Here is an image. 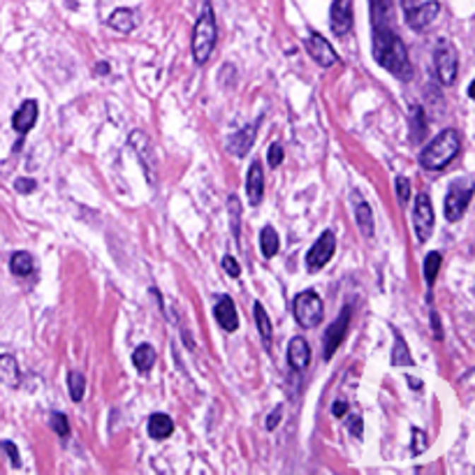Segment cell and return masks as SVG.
<instances>
[{"label": "cell", "mask_w": 475, "mask_h": 475, "mask_svg": "<svg viewBox=\"0 0 475 475\" xmlns=\"http://www.w3.org/2000/svg\"><path fill=\"white\" fill-rule=\"evenodd\" d=\"M373 58L397 79L408 81L413 77V65L408 58V49L404 40L397 35L392 26L373 28Z\"/></svg>", "instance_id": "1"}, {"label": "cell", "mask_w": 475, "mask_h": 475, "mask_svg": "<svg viewBox=\"0 0 475 475\" xmlns=\"http://www.w3.org/2000/svg\"><path fill=\"white\" fill-rule=\"evenodd\" d=\"M459 148H462L459 132H457L455 128H447L422 148L420 165L429 172H438V170L447 168V165L455 160L457 153H459Z\"/></svg>", "instance_id": "2"}, {"label": "cell", "mask_w": 475, "mask_h": 475, "mask_svg": "<svg viewBox=\"0 0 475 475\" xmlns=\"http://www.w3.org/2000/svg\"><path fill=\"white\" fill-rule=\"evenodd\" d=\"M216 40H218V26H216V16L209 3H204V10L199 14V19L195 23L193 30V58L204 65L213 54Z\"/></svg>", "instance_id": "3"}, {"label": "cell", "mask_w": 475, "mask_h": 475, "mask_svg": "<svg viewBox=\"0 0 475 475\" xmlns=\"http://www.w3.org/2000/svg\"><path fill=\"white\" fill-rule=\"evenodd\" d=\"M473 193H475V179L464 177V179H457L450 183L447 197H445V218L450 223H457L462 218L466 206L471 204Z\"/></svg>", "instance_id": "4"}, {"label": "cell", "mask_w": 475, "mask_h": 475, "mask_svg": "<svg viewBox=\"0 0 475 475\" xmlns=\"http://www.w3.org/2000/svg\"><path fill=\"white\" fill-rule=\"evenodd\" d=\"M293 311H295V320L306 329L318 327L322 322V315H324L322 299L315 295L313 290H304V293H299L295 297Z\"/></svg>", "instance_id": "5"}, {"label": "cell", "mask_w": 475, "mask_h": 475, "mask_svg": "<svg viewBox=\"0 0 475 475\" xmlns=\"http://www.w3.org/2000/svg\"><path fill=\"white\" fill-rule=\"evenodd\" d=\"M433 63H436V72L440 84L452 86L457 79V72H459V56H457V49L447 42V40H440L436 47V54H433Z\"/></svg>", "instance_id": "6"}, {"label": "cell", "mask_w": 475, "mask_h": 475, "mask_svg": "<svg viewBox=\"0 0 475 475\" xmlns=\"http://www.w3.org/2000/svg\"><path fill=\"white\" fill-rule=\"evenodd\" d=\"M336 251V235L332 230H324L320 239L311 246V251L306 255L308 271H320L324 264L332 260V255Z\"/></svg>", "instance_id": "7"}, {"label": "cell", "mask_w": 475, "mask_h": 475, "mask_svg": "<svg viewBox=\"0 0 475 475\" xmlns=\"http://www.w3.org/2000/svg\"><path fill=\"white\" fill-rule=\"evenodd\" d=\"M413 223H415V232H418V239L429 241L431 232H433V206L427 193H420L415 197V209H413Z\"/></svg>", "instance_id": "8"}, {"label": "cell", "mask_w": 475, "mask_h": 475, "mask_svg": "<svg viewBox=\"0 0 475 475\" xmlns=\"http://www.w3.org/2000/svg\"><path fill=\"white\" fill-rule=\"evenodd\" d=\"M348 324H350V308L346 306L344 311L339 313V318L329 324V329L324 332V350H322L324 360H332V357H334V353L339 350V346L344 344L346 332H348Z\"/></svg>", "instance_id": "9"}, {"label": "cell", "mask_w": 475, "mask_h": 475, "mask_svg": "<svg viewBox=\"0 0 475 475\" xmlns=\"http://www.w3.org/2000/svg\"><path fill=\"white\" fill-rule=\"evenodd\" d=\"M306 52L315 63L320 65V68H332V65L339 63V54L332 49V45L320 35V33H311V35H308Z\"/></svg>", "instance_id": "10"}, {"label": "cell", "mask_w": 475, "mask_h": 475, "mask_svg": "<svg viewBox=\"0 0 475 475\" xmlns=\"http://www.w3.org/2000/svg\"><path fill=\"white\" fill-rule=\"evenodd\" d=\"M438 12H440V5L436 0H429V3H422L415 7L411 5V7H406V21L413 30H424L433 19H436Z\"/></svg>", "instance_id": "11"}, {"label": "cell", "mask_w": 475, "mask_h": 475, "mask_svg": "<svg viewBox=\"0 0 475 475\" xmlns=\"http://www.w3.org/2000/svg\"><path fill=\"white\" fill-rule=\"evenodd\" d=\"M329 23L334 35H346L353 30V0H334L329 10Z\"/></svg>", "instance_id": "12"}, {"label": "cell", "mask_w": 475, "mask_h": 475, "mask_svg": "<svg viewBox=\"0 0 475 475\" xmlns=\"http://www.w3.org/2000/svg\"><path fill=\"white\" fill-rule=\"evenodd\" d=\"M216 320H218V324L225 329V332H237L239 329V315H237V306L235 302H232V297L223 295L218 302H216Z\"/></svg>", "instance_id": "13"}, {"label": "cell", "mask_w": 475, "mask_h": 475, "mask_svg": "<svg viewBox=\"0 0 475 475\" xmlns=\"http://www.w3.org/2000/svg\"><path fill=\"white\" fill-rule=\"evenodd\" d=\"M37 121V102L35 100H26L19 110L14 112L12 116V128L19 132V135H26L28 130H33Z\"/></svg>", "instance_id": "14"}, {"label": "cell", "mask_w": 475, "mask_h": 475, "mask_svg": "<svg viewBox=\"0 0 475 475\" xmlns=\"http://www.w3.org/2000/svg\"><path fill=\"white\" fill-rule=\"evenodd\" d=\"M246 193H248V202L251 206H257L262 202L264 195V172L260 163H253L251 170H248V181H246Z\"/></svg>", "instance_id": "15"}, {"label": "cell", "mask_w": 475, "mask_h": 475, "mask_svg": "<svg viewBox=\"0 0 475 475\" xmlns=\"http://www.w3.org/2000/svg\"><path fill=\"white\" fill-rule=\"evenodd\" d=\"M288 362L295 371H304L308 362H311V348H308L306 339L295 336L288 344Z\"/></svg>", "instance_id": "16"}, {"label": "cell", "mask_w": 475, "mask_h": 475, "mask_svg": "<svg viewBox=\"0 0 475 475\" xmlns=\"http://www.w3.org/2000/svg\"><path fill=\"white\" fill-rule=\"evenodd\" d=\"M255 132H257V123H251V126H246L244 130H239L237 135L230 139L228 151L232 156H237V158H244L248 151H251L253 139H255Z\"/></svg>", "instance_id": "17"}, {"label": "cell", "mask_w": 475, "mask_h": 475, "mask_svg": "<svg viewBox=\"0 0 475 475\" xmlns=\"http://www.w3.org/2000/svg\"><path fill=\"white\" fill-rule=\"evenodd\" d=\"M174 431V422L170 415H163V413H156L148 418V436L156 438V440H165L170 438Z\"/></svg>", "instance_id": "18"}, {"label": "cell", "mask_w": 475, "mask_h": 475, "mask_svg": "<svg viewBox=\"0 0 475 475\" xmlns=\"http://www.w3.org/2000/svg\"><path fill=\"white\" fill-rule=\"evenodd\" d=\"M371 3V23L373 28L392 26V5L389 0H369Z\"/></svg>", "instance_id": "19"}, {"label": "cell", "mask_w": 475, "mask_h": 475, "mask_svg": "<svg viewBox=\"0 0 475 475\" xmlns=\"http://www.w3.org/2000/svg\"><path fill=\"white\" fill-rule=\"evenodd\" d=\"M110 26L114 28V30H119V33H130V30H135V26H137V14L132 12V10H116L112 16H110Z\"/></svg>", "instance_id": "20"}, {"label": "cell", "mask_w": 475, "mask_h": 475, "mask_svg": "<svg viewBox=\"0 0 475 475\" xmlns=\"http://www.w3.org/2000/svg\"><path fill=\"white\" fill-rule=\"evenodd\" d=\"M132 362H135V369L141 371V373L151 371L153 364H156V350L148 346V344L139 346L135 353H132Z\"/></svg>", "instance_id": "21"}, {"label": "cell", "mask_w": 475, "mask_h": 475, "mask_svg": "<svg viewBox=\"0 0 475 475\" xmlns=\"http://www.w3.org/2000/svg\"><path fill=\"white\" fill-rule=\"evenodd\" d=\"M392 364L394 366H411L413 357L411 350H408V344L404 341V336L394 329V350H392Z\"/></svg>", "instance_id": "22"}, {"label": "cell", "mask_w": 475, "mask_h": 475, "mask_svg": "<svg viewBox=\"0 0 475 475\" xmlns=\"http://www.w3.org/2000/svg\"><path fill=\"white\" fill-rule=\"evenodd\" d=\"M10 269L14 276H28V274H33V269H35V262H33V255L26 253V251H19L12 255L10 260Z\"/></svg>", "instance_id": "23"}, {"label": "cell", "mask_w": 475, "mask_h": 475, "mask_svg": "<svg viewBox=\"0 0 475 475\" xmlns=\"http://www.w3.org/2000/svg\"><path fill=\"white\" fill-rule=\"evenodd\" d=\"M355 218H357V225H360L362 235L364 237H373V213H371V206L366 202H357V209H355Z\"/></svg>", "instance_id": "24"}, {"label": "cell", "mask_w": 475, "mask_h": 475, "mask_svg": "<svg viewBox=\"0 0 475 475\" xmlns=\"http://www.w3.org/2000/svg\"><path fill=\"white\" fill-rule=\"evenodd\" d=\"M0 380L7 385H16L19 382V369H16V360L12 355L0 357Z\"/></svg>", "instance_id": "25"}, {"label": "cell", "mask_w": 475, "mask_h": 475, "mask_svg": "<svg viewBox=\"0 0 475 475\" xmlns=\"http://www.w3.org/2000/svg\"><path fill=\"white\" fill-rule=\"evenodd\" d=\"M260 248H262L264 257H274L278 253V235H276V230L269 228V225L260 232Z\"/></svg>", "instance_id": "26"}, {"label": "cell", "mask_w": 475, "mask_h": 475, "mask_svg": "<svg viewBox=\"0 0 475 475\" xmlns=\"http://www.w3.org/2000/svg\"><path fill=\"white\" fill-rule=\"evenodd\" d=\"M253 315H255V324H257V332H260L262 341H266V344H269V339H271V322H269V315H266L264 306L260 302L253 304Z\"/></svg>", "instance_id": "27"}, {"label": "cell", "mask_w": 475, "mask_h": 475, "mask_svg": "<svg viewBox=\"0 0 475 475\" xmlns=\"http://www.w3.org/2000/svg\"><path fill=\"white\" fill-rule=\"evenodd\" d=\"M68 389H70V397H72V401H81L84 399V389H86V378H84V373H79V371H70L68 373Z\"/></svg>", "instance_id": "28"}, {"label": "cell", "mask_w": 475, "mask_h": 475, "mask_svg": "<svg viewBox=\"0 0 475 475\" xmlns=\"http://www.w3.org/2000/svg\"><path fill=\"white\" fill-rule=\"evenodd\" d=\"M440 262H443V257H440V253H436V251H431L427 257H424V281H427V286H433V281L438 276Z\"/></svg>", "instance_id": "29"}, {"label": "cell", "mask_w": 475, "mask_h": 475, "mask_svg": "<svg viewBox=\"0 0 475 475\" xmlns=\"http://www.w3.org/2000/svg\"><path fill=\"white\" fill-rule=\"evenodd\" d=\"M228 206H230V221H232V235L239 239V230H241V204L235 195H230L228 199Z\"/></svg>", "instance_id": "30"}, {"label": "cell", "mask_w": 475, "mask_h": 475, "mask_svg": "<svg viewBox=\"0 0 475 475\" xmlns=\"http://www.w3.org/2000/svg\"><path fill=\"white\" fill-rule=\"evenodd\" d=\"M52 429L61 438H68L70 436V422H68V418H65L63 413H52Z\"/></svg>", "instance_id": "31"}, {"label": "cell", "mask_w": 475, "mask_h": 475, "mask_svg": "<svg viewBox=\"0 0 475 475\" xmlns=\"http://www.w3.org/2000/svg\"><path fill=\"white\" fill-rule=\"evenodd\" d=\"M397 195H399V202H408L411 199V181L406 177H397Z\"/></svg>", "instance_id": "32"}, {"label": "cell", "mask_w": 475, "mask_h": 475, "mask_svg": "<svg viewBox=\"0 0 475 475\" xmlns=\"http://www.w3.org/2000/svg\"><path fill=\"white\" fill-rule=\"evenodd\" d=\"M424 447H427V433L422 429H413V452L420 455Z\"/></svg>", "instance_id": "33"}, {"label": "cell", "mask_w": 475, "mask_h": 475, "mask_svg": "<svg viewBox=\"0 0 475 475\" xmlns=\"http://www.w3.org/2000/svg\"><path fill=\"white\" fill-rule=\"evenodd\" d=\"M0 447H3L5 452H7V457H10L12 466H16V469H19V466H21V459H19V450H16V445L10 443V440H3V443H0Z\"/></svg>", "instance_id": "34"}, {"label": "cell", "mask_w": 475, "mask_h": 475, "mask_svg": "<svg viewBox=\"0 0 475 475\" xmlns=\"http://www.w3.org/2000/svg\"><path fill=\"white\" fill-rule=\"evenodd\" d=\"M223 269L228 271V276H232V278H239L241 276V266H239V262L235 260V257H225L223 260Z\"/></svg>", "instance_id": "35"}, {"label": "cell", "mask_w": 475, "mask_h": 475, "mask_svg": "<svg viewBox=\"0 0 475 475\" xmlns=\"http://www.w3.org/2000/svg\"><path fill=\"white\" fill-rule=\"evenodd\" d=\"M266 158H269V165H271V168H278V165L283 163V146H281V144H271V146H269V153H266Z\"/></svg>", "instance_id": "36"}, {"label": "cell", "mask_w": 475, "mask_h": 475, "mask_svg": "<svg viewBox=\"0 0 475 475\" xmlns=\"http://www.w3.org/2000/svg\"><path fill=\"white\" fill-rule=\"evenodd\" d=\"M14 188L19 190L21 195H28V193H33V190H35V181H33V179H16L14 181Z\"/></svg>", "instance_id": "37"}, {"label": "cell", "mask_w": 475, "mask_h": 475, "mask_svg": "<svg viewBox=\"0 0 475 475\" xmlns=\"http://www.w3.org/2000/svg\"><path fill=\"white\" fill-rule=\"evenodd\" d=\"M281 415H283V406H276V408H274V413L266 418V429H269V431L276 429L281 424Z\"/></svg>", "instance_id": "38"}, {"label": "cell", "mask_w": 475, "mask_h": 475, "mask_svg": "<svg viewBox=\"0 0 475 475\" xmlns=\"http://www.w3.org/2000/svg\"><path fill=\"white\" fill-rule=\"evenodd\" d=\"M350 431H353V436H357V438L362 436V418H357V415L350 418Z\"/></svg>", "instance_id": "39"}, {"label": "cell", "mask_w": 475, "mask_h": 475, "mask_svg": "<svg viewBox=\"0 0 475 475\" xmlns=\"http://www.w3.org/2000/svg\"><path fill=\"white\" fill-rule=\"evenodd\" d=\"M431 324H433V336L440 341V339H443V332H440V322H438V313L436 311H431Z\"/></svg>", "instance_id": "40"}, {"label": "cell", "mask_w": 475, "mask_h": 475, "mask_svg": "<svg viewBox=\"0 0 475 475\" xmlns=\"http://www.w3.org/2000/svg\"><path fill=\"white\" fill-rule=\"evenodd\" d=\"M346 411H348V406H346L344 401H336V404H334V408H332V413H334L336 418H344Z\"/></svg>", "instance_id": "41"}, {"label": "cell", "mask_w": 475, "mask_h": 475, "mask_svg": "<svg viewBox=\"0 0 475 475\" xmlns=\"http://www.w3.org/2000/svg\"><path fill=\"white\" fill-rule=\"evenodd\" d=\"M98 65H100V68H98V74H102V72H110V65H107V63H98Z\"/></svg>", "instance_id": "42"}, {"label": "cell", "mask_w": 475, "mask_h": 475, "mask_svg": "<svg viewBox=\"0 0 475 475\" xmlns=\"http://www.w3.org/2000/svg\"><path fill=\"white\" fill-rule=\"evenodd\" d=\"M469 95H471V100H475V79H473V84L469 86Z\"/></svg>", "instance_id": "43"}, {"label": "cell", "mask_w": 475, "mask_h": 475, "mask_svg": "<svg viewBox=\"0 0 475 475\" xmlns=\"http://www.w3.org/2000/svg\"><path fill=\"white\" fill-rule=\"evenodd\" d=\"M408 3H411V0H404V5H408Z\"/></svg>", "instance_id": "44"}]
</instances>
